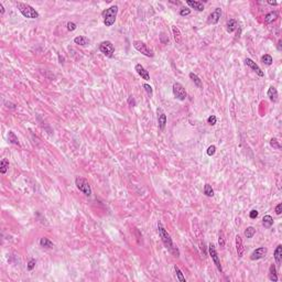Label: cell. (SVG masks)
I'll list each match as a JSON object with an SVG mask.
<instances>
[{"label": "cell", "instance_id": "obj_1", "mask_svg": "<svg viewBox=\"0 0 282 282\" xmlns=\"http://www.w3.org/2000/svg\"><path fill=\"white\" fill-rule=\"evenodd\" d=\"M158 233H159V236H160V238H161L162 243H163V245L167 247V249L169 250L172 255H174L175 257H179V256H180V251H179L178 247L174 245L170 234L167 231V229H165L164 226L162 225L161 222L158 223Z\"/></svg>", "mask_w": 282, "mask_h": 282}, {"label": "cell", "instance_id": "obj_2", "mask_svg": "<svg viewBox=\"0 0 282 282\" xmlns=\"http://www.w3.org/2000/svg\"><path fill=\"white\" fill-rule=\"evenodd\" d=\"M117 13H118V7L117 6H111L108 9L103 11V20H104V24L106 27H111L116 21V18H117Z\"/></svg>", "mask_w": 282, "mask_h": 282}, {"label": "cell", "instance_id": "obj_3", "mask_svg": "<svg viewBox=\"0 0 282 282\" xmlns=\"http://www.w3.org/2000/svg\"><path fill=\"white\" fill-rule=\"evenodd\" d=\"M17 8L19 9V11L24 18H28V19H36V18H39L38 11L33 7H31L30 5H28V3L17 2Z\"/></svg>", "mask_w": 282, "mask_h": 282}, {"label": "cell", "instance_id": "obj_4", "mask_svg": "<svg viewBox=\"0 0 282 282\" xmlns=\"http://www.w3.org/2000/svg\"><path fill=\"white\" fill-rule=\"evenodd\" d=\"M75 184H76L77 189L80 190L83 194H85L86 196H91L92 195L91 185H89V183H88V181L86 179L82 178V176H77L75 179Z\"/></svg>", "mask_w": 282, "mask_h": 282}, {"label": "cell", "instance_id": "obj_5", "mask_svg": "<svg viewBox=\"0 0 282 282\" xmlns=\"http://www.w3.org/2000/svg\"><path fill=\"white\" fill-rule=\"evenodd\" d=\"M133 47L137 50L138 52L141 53V54L145 55V56H148V58H153V55H154L153 51H152V50H151L147 44L143 43V42L134 41L133 42Z\"/></svg>", "mask_w": 282, "mask_h": 282}, {"label": "cell", "instance_id": "obj_6", "mask_svg": "<svg viewBox=\"0 0 282 282\" xmlns=\"http://www.w3.org/2000/svg\"><path fill=\"white\" fill-rule=\"evenodd\" d=\"M172 89H173V95L175 96L176 99H179V100H185V99H186L187 93L182 84H180V83H174Z\"/></svg>", "mask_w": 282, "mask_h": 282}, {"label": "cell", "instance_id": "obj_7", "mask_svg": "<svg viewBox=\"0 0 282 282\" xmlns=\"http://www.w3.org/2000/svg\"><path fill=\"white\" fill-rule=\"evenodd\" d=\"M99 51L108 58H112L114 52H115V47L110 41H104L99 44Z\"/></svg>", "mask_w": 282, "mask_h": 282}, {"label": "cell", "instance_id": "obj_8", "mask_svg": "<svg viewBox=\"0 0 282 282\" xmlns=\"http://www.w3.org/2000/svg\"><path fill=\"white\" fill-rule=\"evenodd\" d=\"M208 250H209V256L212 257V260H213V262L215 263V266H216V268L218 269V271L222 273V272H223V268H222V265H220V261H219L218 254H217L215 246H214L213 244H211L209 246H208Z\"/></svg>", "mask_w": 282, "mask_h": 282}, {"label": "cell", "instance_id": "obj_9", "mask_svg": "<svg viewBox=\"0 0 282 282\" xmlns=\"http://www.w3.org/2000/svg\"><path fill=\"white\" fill-rule=\"evenodd\" d=\"M220 16H222V9L216 8L209 16H208L207 22L209 24H216L217 22L219 21V19H220Z\"/></svg>", "mask_w": 282, "mask_h": 282}, {"label": "cell", "instance_id": "obj_10", "mask_svg": "<svg viewBox=\"0 0 282 282\" xmlns=\"http://www.w3.org/2000/svg\"><path fill=\"white\" fill-rule=\"evenodd\" d=\"M267 248L266 247H259V248H257L256 250H254V251L251 252V255H250V259L251 260H258V259H261V258H263L265 256L267 255Z\"/></svg>", "mask_w": 282, "mask_h": 282}, {"label": "cell", "instance_id": "obj_11", "mask_svg": "<svg viewBox=\"0 0 282 282\" xmlns=\"http://www.w3.org/2000/svg\"><path fill=\"white\" fill-rule=\"evenodd\" d=\"M245 63H246V65L249 66V67L252 70V71H255L256 73H257L258 76L262 77L263 75H265V73H263L262 70H261L260 67H259V66H258L257 64H256L252 60H250V58H246V60H245Z\"/></svg>", "mask_w": 282, "mask_h": 282}, {"label": "cell", "instance_id": "obj_12", "mask_svg": "<svg viewBox=\"0 0 282 282\" xmlns=\"http://www.w3.org/2000/svg\"><path fill=\"white\" fill-rule=\"evenodd\" d=\"M158 125H159L160 130H163L167 125V115H165L161 108L158 109Z\"/></svg>", "mask_w": 282, "mask_h": 282}, {"label": "cell", "instance_id": "obj_13", "mask_svg": "<svg viewBox=\"0 0 282 282\" xmlns=\"http://www.w3.org/2000/svg\"><path fill=\"white\" fill-rule=\"evenodd\" d=\"M134 70H136V72H137L138 74L141 76V78H143L145 81L150 80V74H149V72L147 71V70H145L141 64H136Z\"/></svg>", "mask_w": 282, "mask_h": 282}, {"label": "cell", "instance_id": "obj_14", "mask_svg": "<svg viewBox=\"0 0 282 282\" xmlns=\"http://www.w3.org/2000/svg\"><path fill=\"white\" fill-rule=\"evenodd\" d=\"M236 251L238 258H243L244 256V245H243V239L239 235L236 236Z\"/></svg>", "mask_w": 282, "mask_h": 282}, {"label": "cell", "instance_id": "obj_15", "mask_svg": "<svg viewBox=\"0 0 282 282\" xmlns=\"http://www.w3.org/2000/svg\"><path fill=\"white\" fill-rule=\"evenodd\" d=\"M267 95H268L269 99L271 101H273V103H276V101H278V97H279V95H278V91L277 88L274 87V86H270L268 89V93H267Z\"/></svg>", "mask_w": 282, "mask_h": 282}, {"label": "cell", "instance_id": "obj_16", "mask_svg": "<svg viewBox=\"0 0 282 282\" xmlns=\"http://www.w3.org/2000/svg\"><path fill=\"white\" fill-rule=\"evenodd\" d=\"M186 3L191 7V8L195 9L197 11H203L204 10V5L201 1H192V0H186Z\"/></svg>", "mask_w": 282, "mask_h": 282}, {"label": "cell", "instance_id": "obj_17", "mask_svg": "<svg viewBox=\"0 0 282 282\" xmlns=\"http://www.w3.org/2000/svg\"><path fill=\"white\" fill-rule=\"evenodd\" d=\"M274 259H276V262H277L278 266L281 265L282 261V246L281 245H278V247L274 250Z\"/></svg>", "mask_w": 282, "mask_h": 282}, {"label": "cell", "instance_id": "obj_18", "mask_svg": "<svg viewBox=\"0 0 282 282\" xmlns=\"http://www.w3.org/2000/svg\"><path fill=\"white\" fill-rule=\"evenodd\" d=\"M74 42L77 44V45H81V47H84V45H87L89 43V39L87 36H78L74 39Z\"/></svg>", "mask_w": 282, "mask_h": 282}, {"label": "cell", "instance_id": "obj_19", "mask_svg": "<svg viewBox=\"0 0 282 282\" xmlns=\"http://www.w3.org/2000/svg\"><path fill=\"white\" fill-rule=\"evenodd\" d=\"M237 27H238V23H237V21H236L235 19H230L227 21V24H226V30H227V32H234V31L237 29Z\"/></svg>", "mask_w": 282, "mask_h": 282}, {"label": "cell", "instance_id": "obj_20", "mask_svg": "<svg viewBox=\"0 0 282 282\" xmlns=\"http://www.w3.org/2000/svg\"><path fill=\"white\" fill-rule=\"evenodd\" d=\"M278 16H279V14H278L277 11H271V12H269V13H267L266 16H265V22H266V23H271L274 20H277Z\"/></svg>", "mask_w": 282, "mask_h": 282}, {"label": "cell", "instance_id": "obj_21", "mask_svg": "<svg viewBox=\"0 0 282 282\" xmlns=\"http://www.w3.org/2000/svg\"><path fill=\"white\" fill-rule=\"evenodd\" d=\"M269 279L273 282L278 281V274H277V269L274 265H271L270 268H269Z\"/></svg>", "mask_w": 282, "mask_h": 282}, {"label": "cell", "instance_id": "obj_22", "mask_svg": "<svg viewBox=\"0 0 282 282\" xmlns=\"http://www.w3.org/2000/svg\"><path fill=\"white\" fill-rule=\"evenodd\" d=\"M190 78L192 80V82L194 83L195 86H197L198 88H202V86H203L202 85V81H201V78L197 76L195 73H193V72H192V73H190Z\"/></svg>", "mask_w": 282, "mask_h": 282}, {"label": "cell", "instance_id": "obj_23", "mask_svg": "<svg viewBox=\"0 0 282 282\" xmlns=\"http://www.w3.org/2000/svg\"><path fill=\"white\" fill-rule=\"evenodd\" d=\"M262 225L266 228H270L273 225V218L270 215H265L262 218Z\"/></svg>", "mask_w": 282, "mask_h": 282}, {"label": "cell", "instance_id": "obj_24", "mask_svg": "<svg viewBox=\"0 0 282 282\" xmlns=\"http://www.w3.org/2000/svg\"><path fill=\"white\" fill-rule=\"evenodd\" d=\"M40 246L43 248H53V243L47 237H43L40 239Z\"/></svg>", "mask_w": 282, "mask_h": 282}, {"label": "cell", "instance_id": "obj_25", "mask_svg": "<svg viewBox=\"0 0 282 282\" xmlns=\"http://www.w3.org/2000/svg\"><path fill=\"white\" fill-rule=\"evenodd\" d=\"M172 31H173V36H174V40H175V42L176 43H181L182 36H181V32H180V30H179L175 25H173Z\"/></svg>", "mask_w": 282, "mask_h": 282}, {"label": "cell", "instance_id": "obj_26", "mask_svg": "<svg viewBox=\"0 0 282 282\" xmlns=\"http://www.w3.org/2000/svg\"><path fill=\"white\" fill-rule=\"evenodd\" d=\"M9 169V161L7 159H2L0 162V172L5 174Z\"/></svg>", "mask_w": 282, "mask_h": 282}, {"label": "cell", "instance_id": "obj_27", "mask_svg": "<svg viewBox=\"0 0 282 282\" xmlns=\"http://www.w3.org/2000/svg\"><path fill=\"white\" fill-rule=\"evenodd\" d=\"M8 139H9V142L13 143V145H19V140H18V137L16 136V133H14L13 131H9V134H8Z\"/></svg>", "mask_w": 282, "mask_h": 282}, {"label": "cell", "instance_id": "obj_28", "mask_svg": "<svg viewBox=\"0 0 282 282\" xmlns=\"http://www.w3.org/2000/svg\"><path fill=\"white\" fill-rule=\"evenodd\" d=\"M174 271H175L176 273V277H178V280L181 282H185V277L183 276V273H182V271L180 270V268H179L176 265H174Z\"/></svg>", "mask_w": 282, "mask_h": 282}, {"label": "cell", "instance_id": "obj_29", "mask_svg": "<svg viewBox=\"0 0 282 282\" xmlns=\"http://www.w3.org/2000/svg\"><path fill=\"white\" fill-rule=\"evenodd\" d=\"M204 194L208 197L214 196V190L212 189V186L209 184H205V186H204Z\"/></svg>", "mask_w": 282, "mask_h": 282}, {"label": "cell", "instance_id": "obj_30", "mask_svg": "<svg viewBox=\"0 0 282 282\" xmlns=\"http://www.w3.org/2000/svg\"><path fill=\"white\" fill-rule=\"evenodd\" d=\"M261 62H262L263 64H266V65H271L272 62H273V60H272V56L269 54H265L261 58Z\"/></svg>", "mask_w": 282, "mask_h": 282}, {"label": "cell", "instance_id": "obj_31", "mask_svg": "<svg viewBox=\"0 0 282 282\" xmlns=\"http://www.w3.org/2000/svg\"><path fill=\"white\" fill-rule=\"evenodd\" d=\"M256 234V229L254 227H247L246 230H245V236H246L247 238H252L254 237V235Z\"/></svg>", "mask_w": 282, "mask_h": 282}, {"label": "cell", "instance_id": "obj_32", "mask_svg": "<svg viewBox=\"0 0 282 282\" xmlns=\"http://www.w3.org/2000/svg\"><path fill=\"white\" fill-rule=\"evenodd\" d=\"M270 145H271L272 148L278 149V150L281 149V145H280V143H279V141H278L277 138H272V139L270 140Z\"/></svg>", "mask_w": 282, "mask_h": 282}, {"label": "cell", "instance_id": "obj_33", "mask_svg": "<svg viewBox=\"0 0 282 282\" xmlns=\"http://www.w3.org/2000/svg\"><path fill=\"white\" fill-rule=\"evenodd\" d=\"M143 88H145V91L147 92V94H148L149 97H152V95H153V91H152V87H151L149 84H143Z\"/></svg>", "mask_w": 282, "mask_h": 282}, {"label": "cell", "instance_id": "obj_34", "mask_svg": "<svg viewBox=\"0 0 282 282\" xmlns=\"http://www.w3.org/2000/svg\"><path fill=\"white\" fill-rule=\"evenodd\" d=\"M207 122L211 125V126H214V125H216L217 122V118L215 115H211L209 117L207 118Z\"/></svg>", "mask_w": 282, "mask_h": 282}, {"label": "cell", "instance_id": "obj_35", "mask_svg": "<svg viewBox=\"0 0 282 282\" xmlns=\"http://www.w3.org/2000/svg\"><path fill=\"white\" fill-rule=\"evenodd\" d=\"M218 243H219V246L222 247V248H224V246H225V237H224V233H223V231H220V233H219Z\"/></svg>", "mask_w": 282, "mask_h": 282}, {"label": "cell", "instance_id": "obj_36", "mask_svg": "<svg viewBox=\"0 0 282 282\" xmlns=\"http://www.w3.org/2000/svg\"><path fill=\"white\" fill-rule=\"evenodd\" d=\"M36 259H31L29 262H28V270L29 271H31V270H33L34 269V267H36Z\"/></svg>", "mask_w": 282, "mask_h": 282}, {"label": "cell", "instance_id": "obj_37", "mask_svg": "<svg viewBox=\"0 0 282 282\" xmlns=\"http://www.w3.org/2000/svg\"><path fill=\"white\" fill-rule=\"evenodd\" d=\"M215 152H216V147L215 145H209L208 147V149H207V154L209 156H214L215 154Z\"/></svg>", "mask_w": 282, "mask_h": 282}, {"label": "cell", "instance_id": "obj_38", "mask_svg": "<svg viewBox=\"0 0 282 282\" xmlns=\"http://www.w3.org/2000/svg\"><path fill=\"white\" fill-rule=\"evenodd\" d=\"M190 13H191V9H189V8H182L181 10H180V16H182V17L189 16Z\"/></svg>", "mask_w": 282, "mask_h": 282}, {"label": "cell", "instance_id": "obj_39", "mask_svg": "<svg viewBox=\"0 0 282 282\" xmlns=\"http://www.w3.org/2000/svg\"><path fill=\"white\" fill-rule=\"evenodd\" d=\"M76 28H77V25L75 24L74 22H69V23H67V30L69 31H75L76 30Z\"/></svg>", "mask_w": 282, "mask_h": 282}, {"label": "cell", "instance_id": "obj_40", "mask_svg": "<svg viewBox=\"0 0 282 282\" xmlns=\"http://www.w3.org/2000/svg\"><path fill=\"white\" fill-rule=\"evenodd\" d=\"M128 104H129V106H131V107H134L137 105V103H136V100H134V98H133V96H129L128 97Z\"/></svg>", "mask_w": 282, "mask_h": 282}, {"label": "cell", "instance_id": "obj_41", "mask_svg": "<svg viewBox=\"0 0 282 282\" xmlns=\"http://www.w3.org/2000/svg\"><path fill=\"white\" fill-rule=\"evenodd\" d=\"M258 215H259V213H258V211H256V209H252L251 212L249 213V217L251 219H255L258 217Z\"/></svg>", "mask_w": 282, "mask_h": 282}, {"label": "cell", "instance_id": "obj_42", "mask_svg": "<svg viewBox=\"0 0 282 282\" xmlns=\"http://www.w3.org/2000/svg\"><path fill=\"white\" fill-rule=\"evenodd\" d=\"M281 213H282V204L280 203V204H278V205L276 206V214H277V215H280Z\"/></svg>", "mask_w": 282, "mask_h": 282}, {"label": "cell", "instance_id": "obj_43", "mask_svg": "<svg viewBox=\"0 0 282 282\" xmlns=\"http://www.w3.org/2000/svg\"><path fill=\"white\" fill-rule=\"evenodd\" d=\"M164 36H165L164 33H162L160 38H161V42H162V43H163V44H167V42H169V38H165V39H164Z\"/></svg>", "mask_w": 282, "mask_h": 282}, {"label": "cell", "instance_id": "obj_44", "mask_svg": "<svg viewBox=\"0 0 282 282\" xmlns=\"http://www.w3.org/2000/svg\"><path fill=\"white\" fill-rule=\"evenodd\" d=\"M0 14H1V16L5 14V8H3V6L1 2H0Z\"/></svg>", "mask_w": 282, "mask_h": 282}, {"label": "cell", "instance_id": "obj_45", "mask_svg": "<svg viewBox=\"0 0 282 282\" xmlns=\"http://www.w3.org/2000/svg\"><path fill=\"white\" fill-rule=\"evenodd\" d=\"M268 3H269V5H271V6H277L278 5L277 1H272V0H269Z\"/></svg>", "mask_w": 282, "mask_h": 282}, {"label": "cell", "instance_id": "obj_46", "mask_svg": "<svg viewBox=\"0 0 282 282\" xmlns=\"http://www.w3.org/2000/svg\"><path fill=\"white\" fill-rule=\"evenodd\" d=\"M278 49H279V50H281V41H279V42H278Z\"/></svg>", "mask_w": 282, "mask_h": 282}]
</instances>
